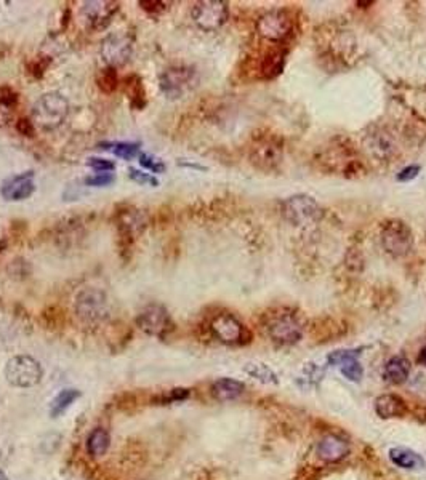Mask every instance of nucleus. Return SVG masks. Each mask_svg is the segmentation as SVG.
<instances>
[{
    "instance_id": "1",
    "label": "nucleus",
    "mask_w": 426,
    "mask_h": 480,
    "mask_svg": "<svg viewBox=\"0 0 426 480\" xmlns=\"http://www.w3.org/2000/svg\"><path fill=\"white\" fill-rule=\"evenodd\" d=\"M69 103L61 93L48 92L34 103L31 121L42 132H53L68 118Z\"/></svg>"
},
{
    "instance_id": "2",
    "label": "nucleus",
    "mask_w": 426,
    "mask_h": 480,
    "mask_svg": "<svg viewBox=\"0 0 426 480\" xmlns=\"http://www.w3.org/2000/svg\"><path fill=\"white\" fill-rule=\"evenodd\" d=\"M197 83V72L191 66H170L163 69L159 76L162 95L168 100H180L186 96Z\"/></svg>"
},
{
    "instance_id": "3",
    "label": "nucleus",
    "mask_w": 426,
    "mask_h": 480,
    "mask_svg": "<svg viewBox=\"0 0 426 480\" xmlns=\"http://www.w3.org/2000/svg\"><path fill=\"white\" fill-rule=\"evenodd\" d=\"M116 226L119 232V247L121 251H128L133 242L148 226V216L143 210L133 205H123L116 211Z\"/></svg>"
},
{
    "instance_id": "4",
    "label": "nucleus",
    "mask_w": 426,
    "mask_h": 480,
    "mask_svg": "<svg viewBox=\"0 0 426 480\" xmlns=\"http://www.w3.org/2000/svg\"><path fill=\"white\" fill-rule=\"evenodd\" d=\"M5 379L14 388H34L41 383L42 365L31 355H14L5 365Z\"/></svg>"
},
{
    "instance_id": "5",
    "label": "nucleus",
    "mask_w": 426,
    "mask_h": 480,
    "mask_svg": "<svg viewBox=\"0 0 426 480\" xmlns=\"http://www.w3.org/2000/svg\"><path fill=\"white\" fill-rule=\"evenodd\" d=\"M135 36L128 31H117L106 36L101 41L100 56L106 67H122L125 66L133 53Z\"/></svg>"
},
{
    "instance_id": "6",
    "label": "nucleus",
    "mask_w": 426,
    "mask_h": 480,
    "mask_svg": "<svg viewBox=\"0 0 426 480\" xmlns=\"http://www.w3.org/2000/svg\"><path fill=\"white\" fill-rule=\"evenodd\" d=\"M282 215L294 226H310L324 216L321 205L311 196L296 194L284 200Z\"/></svg>"
},
{
    "instance_id": "7",
    "label": "nucleus",
    "mask_w": 426,
    "mask_h": 480,
    "mask_svg": "<svg viewBox=\"0 0 426 480\" xmlns=\"http://www.w3.org/2000/svg\"><path fill=\"white\" fill-rule=\"evenodd\" d=\"M76 309L77 317L81 319L83 324L87 325H95L100 324L101 320L108 317L109 308H108V298L105 291L98 289H83L81 293L76 296Z\"/></svg>"
},
{
    "instance_id": "8",
    "label": "nucleus",
    "mask_w": 426,
    "mask_h": 480,
    "mask_svg": "<svg viewBox=\"0 0 426 480\" xmlns=\"http://www.w3.org/2000/svg\"><path fill=\"white\" fill-rule=\"evenodd\" d=\"M381 245L394 258H403L414 249V234L400 220H391L381 229Z\"/></svg>"
},
{
    "instance_id": "9",
    "label": "nucleus",
    "mask_w": 426,
    "mask_h": 480,
    "mask_svg": "<svg viewBox=\"0 0 426 480\" xmlns=\"http://www.w3.org/2000/svg\"><path fill=\"white\" fill-rule=\"evenodd\" d=\"M191 17L201 31L213 32L227 21L230 8H227V3L221 0H204V2L194 3Z\"/></svg>"
},
{
    "instance_id": "10",
    "label": "nucleus",
    "mask_w": 426,
    "mask_h": 480,
    "mask_svg": "<svg viewBox=\"0 0 426 480\" xmlns=\"http://www.w3.org/2000/svg\"><path fill=\"white\" fill-rule=\"evenodd\" d=\"M294 31V21L285 10H270L256 21V32L266 41L284 42Z\"/></svg>"
},
{
    "instance_id": "11",
    "label": "nucleus",
    "mask_w": 426,
    "mask_h": 480,
    "mask_svg": "<svg viewBox=\"0 0 426 480\" xmlns=\"http://www.w3.org/2000/svg\"><path fill=\"white\" fill-rule=\"evenodd\" d=\"M136 325L146 335L163 338L173 330V322L165 306L159 303L148 304L140 311L136 317Z\"/></svg>"
},
{
    "instance_id": "12",
    "label": "nucleus",
    "mask_w": 426,
    "mask_h": 480,
    "mask_svg": "<svg viewBox=\"0 0 426 480\" xmlns=\"http://www.w3.org/2000/svg\"><path fill=\"white\" fill-rule=\"evenodd\" d=\"M119 12L117 2H108V0H93V2H83L81 8V18L88 31L98 32L106 29L111 24L112 18Z\"/></svg>"
},
{
    "instance_id": "13",
    "label": "nucleus",
    "mask_w": 426,
    "mask_h": 480,
    "mask_svg": "<svg viewBox=\"0 0 426 480\" xmlns=\"http://www.w3.org/2000/svg\"><path fill=\"white\" fill-rule=\"evenodd\" d=\"M210 331L215 338L223 344L237 346L245 343L247 330L242 322L230 313L216 314L210 320Z\"/></svg>"
},
{
    "instance_id": "14",
    "label": "nucleus",
    "mask_w": 426,
    "mask_h": 480,
    "mask_svg": "<svg viewBox=\"0 0 426 480\" xmlns=\"http://www.w3.org/2000/svg\"><path fill=\"white\" fill-rule=\"evenodd\" d=\"M267 333L276 343L290 346L301 340L303 326L294 314H276L267 324Z\"/></svg>"
},
{
    "instance_id": "15",
    "label": "nucleus",
    "mask_w": 426,
    "mask_h": 480,
    "mask_svg": "<svg viewBox=\"0 0 426 480\" xmlns=\"http://www.w3.org/2000/svg\"><path fill=\"white\" fill-rule=\"evenodd\" d=\"M34 191H36L34 171H23L19 175L10 176L0 186V196L10 202L26 200L34 194Z\"/></svg>"
},
{
    "instance_id": "16",
    "label": "nucleus",
    "mask_w": 426,
    "mask_h": 480,
    "mask_svg": "<svg viewBox=\"0 0 426 480\" xmlns=\"http://www.w3.org/2000/svg\"><path fill=\"white\" fill-rule=\"evenodd\" d=\"M351 452L349 442L343 437L336 434H327L321 439V442L318 444V448H316V455L321 461L324 463H340L348 457Z\"/></svg>"
},
{
    "instance_id": "17",
    "label": "nucleus",
    "mask_w": 426,
    "mask_h": 480,
    "mask_svg": "<svg viewBox=\"0 0 426 480\" xmlns=\"http://www.w3.org/2000/svg\"><path fill=\"white\" fill-rule=\"evenodd\" d=\"M389 459L394 466L405 471H422L426 468V461L422 455L405 447H393L389 450Z\"/></svg>"
},
{
    "instance_id": "18",
    "label": "nucleus",
    "mask_w": 426,
    "mask_h": 480,
    "mask_svg": "<svg viewBox=\"0 0 426 480\" xmlns=\"http://www.w3.org/2000/svg\"><path fill=\"white\" fill-rule=\"evenodd\" d=\"M281 147L271 141H261L252 149V162L263 170H271L281 162Z\"/></svg>"
},
{
    "instance_id": "19",
    "label": "nucleus",
    "mask_w": 426,
    "mask_h": 480,
    "mask_svg": "<svg viewBox=\"0 0 426 480\" xmlns=\"http://www.w3.org/2000/svg\"><path fill=\"white\" fill-rule=\"evenodd\" d=\"M375 412L380 418H400L407 412L405 402L394 394H383L375 399Z\"/></svg>"
},
{
    "instance_id": "20",
    "label": "nucleus",
    "mask_w": 426,
    "mask_h": 480,
    "mask_svg": "<svg viewBox=\"0 0 426 480\" xmlns=\"http://www.w3.org/2000/svg\"><path fill=\"white\" fill-rule=\"evenodd\" d=\"M244 390V383L232 378H220L212 384V395L218 402H231V400L239 399Z\"/></svg>"
},
{
    "instance_id": "21",
    "label": "nucleus",
    "mask_w": 426,
    "mask_h": 480,
    "mask_svg": "<svg viewBox=\"0 0 426 480\" xmlns=\"http://www.w3.org/2000/svg\"><path fill=\"white\" fill-rule=\"evenodd\" d=\"M412 365L404 355H394L386 362L383 368V378L391 384H404L409 379Z\"/></svg>"
},
{
    "instance_id": "22",
    "label": "nucleus",
    "mask_w": 426,
    "mask_h": 480,
    "mask_svg": "<svg viewBox=\"0 0 426 480\" xmlns=\"http://www.w3.org/2000/svg\"><path fill=\"white\" fill-rule=\"evenodd\" d=\"M18 106V93L12 87H0V127L12 121Z\"/></svg>"
},
{
    "instance_id": "23",
    "label": "nucleus",
    "mask_w": 426,
    "mask_h": 480,
    "mask_svg": "<svg viewBox=\"0 0 426 480\" xmlns=\"http://www.w3.org/2000/svg\"><path fill=\"white\" fill-rule=\"evenodd\" d=\"M125 92L132 107L141 111V109L146 106V92H145V87H143L141 77L130 76L128 79H125Z\"/></svg>"
},
{
    "instance_id": "24",
    "label": "nucleus",
    "mask_w": 426,
    "mask_h": 480,
    "mask_svg": "<svg viewBox=\"0 0 426 480\" xmlns=\"http://www.w3.org/2000/svg\"><path fill=\"white\" fill-rule=\"evenodd\" d=\"M81 397V390L77 389H63L61 393L54 395V399L50 402V417L58 418L63 415L76 400Z\"/></svg>"
},
{
    "instance_id": "25",
    "label": "nucleus",
    "mask_w": 426,
    "mask_h": 480,
    "mask_svg": "<svg viewBox=\"0 0 426 480\" xmlns=\"http://www.w3.org/2000/svg\"><path fill=\"white\" fill-rule=\"evenodd\" d=\"M109 442H111V440H109V434L105 429L101 428L93 429L87 439V450L88 453H90V457L100 458L103 457V455H106L109 448Z\"/></svg>"
},
{
    "instance_id": "26",
    "label": "nucleus",
    "mask_w": 426,
    "mask_h": 480,
    "mask_svg": "<svg viewBox=\"0 0 426 480\" xmlns=\"http://www.w3.org/2000/svg\"><path fill=\"white\" fill-rule=\"evenodd\" d=\"M100 149L111 151L114 156L121 157L123 160H132L136 156H140V143H127V141H116V143H101Z\"/></svg>"
},
{
    "instance_id": "27",
    "label": "nucleus",
    "mask_w": 426,
    "mask_h": 480,
    "mask_svg": "<svg viewBox=\"0 0 426 480\" xmlns=\"http://www.w3.org/2000/svg\"><path fill=\"white\" fill-rule=\"evenodd\" d=\"M244 372L263 384H277V375L266 364H247Z\"/></svg>"
},
{
    "instance_id": "28",
    "label": "nucleus",
    "mask_w": 426,
    "mask_h": 480,
    "mask_svg": "<svg viewBox=\"0 0 426 480\" xmlns=\"http://www.w3.org/2000/svg\"><path fill=\"white\" fill-rule=\"evenodd\" d=\"M119 83V77L116 69L112 67H103L100 69V72H98L97 76V85L103 93H112L117 88Z\"/></svg>"
},
{
    "instance_id": "29",
    "label": "nucleus",
    "mask_w": 426,
    "mask_h": 480,
    "mask_svg": "<svg viewBox=\"0 0 426 480\" xmlns=\"http://www.w3.org/2000/svg\"><path fill=\"white\" fill-rule=\"evenodd\" d=\"M340 372L346 379L353 381V383H359L364 378V367L358 359H351L343 365H340Z\"/></svg>"
},
{
    "instance_id": "30",
    "label": "nucleus",
    "mask_w": 426,
    "mask_h": 480,
    "mask_svg": "<svg viewBox=\"0 0 426 480\" xmlns=\"http://www.w3.org/2000/svg\"><path fill=\"white\" fill-rule=\"evenodd\" d=\"M361 354V349H340L334 351V353L329 354L327 357V364L334 365V367H340L345 362H348L351 359H358Z\"/></svg>"
},
{
    "instance_id": "31",
    "label": "nucleus",
    "mask_w": 426,
    "mask_h": 480,
    "mask_svg": "<svg viewBox=\"0 0 426 480\" xmlns=\"http://www.w3.org/2000/svg\"><path fill=\"white\" fill-rule=\"evenodd\" d=\"M138 160H140V165L143 168H146L148 171H151V173H165L167 170V165L163 163L159 157H156V156H152V154H146V152H141L140 156H138Z\"/></svg>"
},
{
    "instance_id": "32",
    "label": "nucleus",
    "mask_w": 426,
    "mask_h": 480,
    "mask_svg": "<svg viewBox=\"0 0 426 480\" xmlns=\"http://www.w3.org/2000/svg\"><path fill=\"white\" fill-rule=\"evenodd\" d=\"M282 66H284V58H282V54L266 56L263 61V74L266 77H274L276 74L282 71Z\"/></svg>"
},
{
    "instance_id": "33",
    "label": "nucleus",
    "mask_w": 426,
    "mask_h": 480,
    "mask_svg": "<svg viewBox=\"0 0 426 480\" xmlns=\"http://www.w3.org/2000/svg\"><path fill=\"white\" fill-rule=\"evenodd\" d=\"M141 10H145L148 14H151V17H159L163 12H167L168 10V2H162V0H140L138 2Z\"/></svg>"
},
{
    "instance_id": "34",
    "label": "nucleus",
    "mask_w": 426,
    "mask_h": 480,
    "mask_svg": "<svg viewBox=\"0 0 426 480\" xmlns=\"http://www.w3.org/2000/svg\"><path fill=\"white\" fill-rule=\"evenodd\" d=\"M130 173V180L138 182L140 186H151V187H157L159 186V181H157V178H154L151 175V173H145L141 170H136V168H130L128 170Z\"/></svg>"
},
{
    "instance_id": "35",
    "label": "nucleus",
    "mask_w": 426,
    "mask_h": 480,
    "mask_svg": "<svg viewBox=\"0 0 426 480\" xmlns=\"http://www.w3.org/2000/svg\"><path fill=\"white\" fill-rule=\"evenodd\" d=\"M116 181V176L112 173H95V175L87 176L83 180V185L85 186H93V187H101V186H109Z\"/></svg>"
},
{
    "instance_id": "36",
    "label": "nucleus",
    "mask_w": 426,
    "mask_h": 480,
    "mask_svg": "<svg viewBox=\"0 0 426 480\" xmlns=\"http://www.w3.org/2000/svg\"><path fill=\"white\" fill-rule=\"evenodd\" d=\"M87 167H90L92 170L97 173H111L116 170V163L108 159H101V157H90L87 160Z\"/></svg>"
},
{
    "instance_id": "37",
    "label": "nucleus",
    "mask_w": 426,
    "mask_h": 480,
    "mask_svg": "<svg viewBox=\"0 0 426 480\" xmlns=\"http://www.w3.org/2000/svg\"><path fill=\"white\" fill-rule=\"evenodd\" d=\"M187 395H190V390L187 389H172L168 390V394L162 395V404H170V402H176V400H185Z\"/></svg>"
},
{
    "instance_id": "38",
    "label": "nucleus",
    "mask_w": 426,
    "mask_h": 480,
    "mask_svg": "<svg viewBox=\"0 0 426 480\" xmlns=\"http://www.w3.org/2000/svg\"><path fill=\"white\" fill-rule=\"evenodd\" d=\"M418 173H420V165H409L399 171L398 181H403V182L412 181L418 176Z\"/></svg>"
},
{
    "instance_id": "39",
    "label": "nucleus",
    "mask_w": 426,
    "mask_h": 480,
    "mask_svg": "<svg viewBox=\"0 0 426 480\" xmlns=\"http://www.w3.org/2000/svg\"><path fill=\"white\" fill-rule=\"evenodd\" d=\"M17 130L18 133H21L23 136H34V133H36V127H34L31 118H19V121L17 122Z\"/></svg>"
},
{
    "instance_id": "40",
    "label": "nucleus",
    "mask_w": 426,
    "mask_h": 480,
    "mask_svg": "<svg viewBox=\"0 0 426 480\" xmlns=\"http://www.w3.org/2000/svg\"><path fill=\"white\" fill-rule=\"evenodd\" d=\"M7 245H8V234H7V229L0 225V253L7 249Z\"/></svg>"
},
{
    "instance_id": "41",
    "label": "nucleus",
    "mask_w": 426,
    "mask_h": 480,
    "mask_svg": "<svg viewBox=\"0 0 426 480\" xmlns=\"http://www.w3.org/2000/svg\"><path fill=\"white\" fill-rule=\"evenodd\" d=\"M417 362L422 365V367H426V346H425V348H422V351H420V353H418Z\"/></svg>"
},
{
    "instance_id": "42",
    "label": "nucleus",
    "mask_w": 426,
    "mask_h": 480,
    "mask_svg": "<svg viewBox=\"0 0 426 480\" xmlns=\"http://www.w3.org/2000/svg\"><path fill=\"white\" fill-rule=\"evenodd\" d=\"M0 480H8V477H7V474H5V472L2 471V469H0Z\"/></svg>"
},
{
    "instance_id": "43",
    "label": "nucleus",
    "mask_w": 426,
    "mask_h": 480,
    "mask_svg": "<svg viewBox=\"0 0 426 480\" xmlns=\"http://www.w3.org/2000/svg\"><path fill=\"white\" fill-rule=\"evenodd\" d=\"M3 311V303H2V300H0V313Z\"/></svg>"
}]
</instances>
